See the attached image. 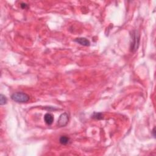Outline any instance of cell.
I'll use <instances>...</instances> for the list:
<instances>
[{
	"label": "cell",
	"instance_id": "7",
	"mask_svg": "<svg viewBox=\"0 0 156 156\" xmlns=\"http://www.w3.org/2000/svg\"><path fill=\"white\" fill-rule=\"evenodd\" d=\"M92 118L95 119H103V115H102V113H100V112H94L92 114Z\"/></svg>",
	"mask_w": 156,
	"mask_h": 156
},
{
	"label": "cell",
	"instance_id": "3",
	"mask_svg": "<svg viewBox=\"0 0 156 156\" xmlns=\"http://www.w3.org/2000/svg\"><path fill=\"white\" fill-rule=\"evenodd\" d=\"M69 121V115L66 112L62 113L59 118L58 121V126L60 127H62L67 125Z\"/></svg>",
	"mask_w": 156,
	"mask_h": 156
},
{
	"label": "cell",
	"instance_id": "8",
	"mask_svg": "<svg viewBox=\"0 0 156 156\" xmlns=\"http://www.w3.org/2000/svg\"><path fill=\"white\" fill-rule=\"evenodd\" d=\"M7 100L6 97L3 94H1V95H0V104H1V106L4 105V104L7 103Z\"/></svg>",
	"mask_w": 156,
	"mask_h": 156
},
{
	"label": "cell",
	"instance_id": "9",
	"mask_svg": "<svg viewBox=\"0 0 156 156\" xmlns=\"http://www.w3.org/2000/svg\"><path fill=\"white\" fill-rule=\"evenodd\" d=\"M20 7L21 8L23 9H28V5L26 3H22L20 4Z\"/></svg>",
	"mask_w": 156,
	"mask_h": 156
},
{
	"label": "cell",
	"instance_id": "1",
	"mask_svg": "<svg viewBox=\"0 0 156 156\" xmlns=\"http://www.w3.org/2000/svg\"><path fill=\"white\" fill-rule=\"evenodd\" d=\"M11 99L14 101L18 102V103H26L29 101L30 97L25 93L18 92L14 93L11 95Z\"/></svg>",
	"mask_w": 156,
	"mask_h": 156
},
{
	"label": "cell",
	"instance_id": "10",
	"mask_svg": "<svg viewBox=\"0 0 156 156\" xmlns=\"http://www.w3.org/2000/svg\"><path fill=\"white\" fill-rule=\"evenodd\" d=\"M152 133H153L154 137L155 138V127H154V129H153V132H152Z\"/></svg>",
	"mask_w": 156,
	"mask_h": 156
},
{
	"label": "cell",
	"instance_id": "4",
	"mask_svg": "<svg viewBox=\"0 0 156 156\" xmlns=\"http://www.w3.org/2000/svg\"><path fill=\"white\" fill-rule=\"evenodd\" d=\"M74 41H75V42L77 43L78 44L82 45V46H89L90 45V41H89L88 39H87L86 38L84 37L76 38V39H75Z\"/></svg>",
	"mask_w": 156,
	"mask_h": 156
},
{
	"label": "cell",
	"instance_id": "6",
	"mask_svg": "<svg viewBox=\"0 0 156 156\" xmlns=\"http://www.w3.org/2000/svg\"><path fill=\"white\" fill-rule=\"evenodd\" d=\"M70 142V138L68 136H61L59 138V142L60 144H63V145H66L67 144Z\"/></svg>",
	"mask_w": 156,
	"mask_h": 156
},
{
	"label": "cell",
	"instance_id": "5",
	"mask_svg": "<svg viewBox=\"0 0 156 156\" xmlns=\"http://www.w3.org/2000/svg\"><path fill=\"white\" fill-rule=\"evenodd\" d=\"M44 120L48 125H51L54 121V117L52 114L47 113L44 116Z\"/></svg>",
	"mask_w": 156,
	"mask_h": 156
},
{
	"label": "cell",
	"instance_id": "2",
	"mask_svg": "<svg viewBox=\"0 0 156 156\" xmlns=\"http://www.w3.org/2000/svg\"><path fill=\"white\" fill-rule=\"evenodd\" d=\"M140 34L137 31H133L132 34V42L131 45V50L132 53H135L138 49L140 45Z\"/></svg>",
	"mask_w": 156,
	"mask_h": 156
}]
</instances>
